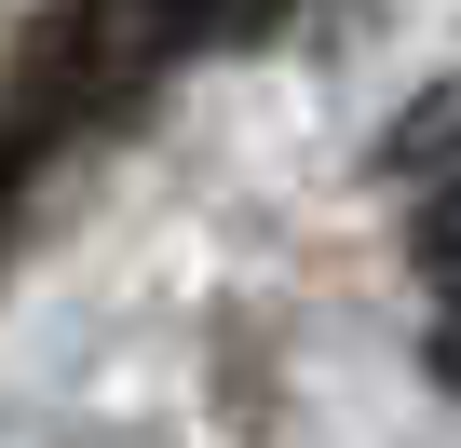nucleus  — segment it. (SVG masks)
I'll return each instance as SVG.
<instances>
[{
  "label": "nucleus",
  "instance_id": "20e7f679",
  "mask_svg": "<svg viewBox=\"0 0 461 448\" xmlns=\"http://www.w3.org/2000/svg\"><path fill=\"white\" fill-rule=\"evenodd\" d=\"M0 14H14V0H0Z\"/></svg>",
  "mask_w": 461,
  "mask_h": 448
},
{
  "label": "nucleus",
  "instance_id": "7ed1b4c3",
  "mask_svg": "<svg viewBox=\"0 0 461 448\" xmlns=\"http://www.w3.org/2000/svg\"><path fill=\"white\" fill-rule=\"evenodd\" d=\"M434 367L461 380V286H447V326H434Z\"/></svg>",
  "mask_w": 461,
  "mask_h": 448
},
{
  "label": "nucleus",
  "instance_id": "f03ea898",
  "mask_svg": "<svg viewBox=\"0 0 461 448\" xmlns=\"http://www.w3.org/2000/svg\"><path fill=\"white\" fill-rule=\"evenodd\" d=\"M420 245H434V272L461 286V190H434V217H420Z\"/></svg>",
  "mask_w": 461,
  "mask_h": 448
},
{
  "label": "nucleus",
  "instance_id": "f257e3e1",
  "mask_svg": "<svg viewBox=\"0 0 461 448\" xmlns=\"http://www.w3.org/2000/svg\"><path fill=\"white\" fill-rule=\"evenodd\" d=\"M380 163H393V177H434V163H461V82H447V96H420V109L393 123V150H380Z\"/></svg>",
  "mask_w": 461,
  "mask_h": 448
}]
</instances>
